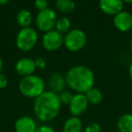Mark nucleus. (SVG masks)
<instances>
[{"label": "nucleus", "mask_w": 132, "mask_h": 132, "mask_svg": "<svg viewBox=\"0 0 132 132\" xmlns=\"http://www.w3.org/2000/svg\"><path fill=\"white\" fill-rule=\"evenodd\" d=\"M62 103L59 94L47 90L35 98L34 102V112L39 120L49 122L58 116L61 110Z\"/></svg>", "instance_id": "f257e3e1"}, {"label": "nucleus", "mask_w": 132, "mask_h": 132, "mask_svg": "<svg viewBox=\"0 0 132 132\" xmlns=\"http://www.w3.org/2000/svg\"><path fill=\"white\" fill-rule=\"evenodd\" d=\"M66 84L77 93L85 94L94 86V73L90 68L77 65L67 72L65 76Z\"/></svg>", "instance_id": "f03ea898"}, {"label": "nucleus", "mask_w": 132, "mask_h": 132, "mask_svg": "<svg viewBox=\"0 0 132 132\" xmlns=\"http://www.w3.org/2000/svg\"><path fill=\"white\" fill-rule=\"evenodd\" d=\"M18 88L21 94L27 98H37L45 92L44 80L37 75H29L23 77L19 81Z\"/></svg>", "instance_id": "7ed1b4c3"}, {"label": "nucleus", "mask_w": 132, "mask_h": 132, "mask_svg": "<svg viewBox=\"0 0 132 132\" xmlns=\"http://www.w3.org/2000/svg\"><path fill=\"white\" fill-rule=\"evenodd\" d=\"M38 41V34L34 28H22L18 32L15 44L19 50L23 52H29L33 49Z\"/></svg>", "instance_id": "20e7f679"}, {"label": "nucleus", "mask_w": 132, "mask_h": 132, "mask_svg": "<svg viewBox=\"0 0 132 132\" xmlns=\"http://www.w3.org/2000/svg\"><path fill=\"white\" fill-rule=\"evenodd\" d=\"M87 35L81 29L70 30L63 36V44L71 52H79L86 45Z\"/></svg>", "instance_id": "39448f33"}, {"label": "nucleus", "mask_w": 132, "mask_h": 132, "mask_svg": "<svg viewBox=\"0 0 132 132\" xmlns=\"http://www.w3.org/2000/svg\"><path fill=\"white\" fill-rule=\"evenodd\" d=\"M57 19L58 18L56 13L53 9L48 7L44 10L39 11L35 19V24L40 31L46 33L55 27Z\"/></svg>", "instance_id": "423d86ee"}, {"label": "nucleus", "mask_w": 132, "mask_h": 132, "mask_svg": "<svg viewBox=\"0 0 132 132\" xmlns=\"http://www.w3.org/2000/svg\"><path fill=\"white\" fill-rule=\"evenodd\" d=\"M42 44L46 51H56L63 44V35L55 29H53L44 33L42 39Z\"/></svg>", "instance_id": "0eeeda50"}, {"label": "nucleus", "mask_w": 132, "mask_h": 132, "mask_svg": "<svg viewBox=\"0 0 132 132\" xmlns=\"http://www.w3.org/2000/svg\"><path fill=\"white\" fill-rule=\"evenodd\" d=\"M89 106V101L85 94L76 93L73 95L71 103L69 104L70 113L74 117H79L82 115L87 110Z\"/></svg>", "instance_id": "6e6552de"}, {"label": "nucleus", "mask_w": 132, "mask_h": 132, "mask_svg": "<svg viewBox=\"0 0 132 132\" xmlns=\"http://www.w3.org/2000/svg\"><path fill=\"white\" fill-rule=\"evenodd\" d=\"M113 24L120 32H128L132 29V15L128 11H120L114 15Z\"/></svg>", "instance_id": "1a4fd4ad"}, {"label": "nucleus", "mask_w": 132, "mask_h": 132, "mask_svg": "<svg viewBox=\"0 0 132 132\" xmlns=\"http://www.w3.org/2000/svg\"><path fill=\"white\" fill-rule=\"evenodd\" d=\"M122 0H100L99 6L104 14L109 15H115L123 8Z\"/></svg>", "instance_id": "9d476101"}, {"label": "nucleus", "mask_w": 132, "mask_h": 132, "mask_svg": "<svg viewBox=\"0 0 132 132\" xmlns=\"http://www.w3.org/2000/svg\"><path fill=\"white\" fill-rule=\"evenodd\" d=\"M35 69L36 67H35V61L30 58H22L17 61V62L15 63V71L22 77L34 74Z\"/></svg>", "instance_id": "9b49d317"}, {"label": "nucleus", "mask_w": 132, "mask_h": 132, "mask_svg": "<svg viewBox=\"0 0 132 132\" xmlns=\"http://www.w3.org/2000/svg\"><path fill=\"white\" fill-rule=\"evenodd\" d=\"M37 128L35 120L29 116L21 117L15 121V132H35Z\"/></svg>", "instance_id": "f8f14e48"}, {"label": "nucleus", "mask_w": 132, "mask_h": 132, "mask_svg": "<svg viewBox=\"0 0 132 132\" xmlns=\"http://www.w3.org/2000/svg\"><path fill=\"white\" fill-rule=\"evenodd\" d=\"M48 85L50 87V90L57 94L61 93L62 92H63V89L66 85L65 77H63L62 74L54 72L49 77Z\"/></svg>", "instance_id": "ddd939ff"}, {"label": "nucleus", "mask_w": 132, "mask_h": 132, "mask_svg": "<svg viewBox=\"0 0 132 132\" xmlns=\"http://www.w3.org/2000/svg\"><path fill=\"white\" fill-rule=\"evenodd\" d=\"M82 122L79 117L72 116L64 122L62 132H81Z\"/></svg>", "instance_id": "4468645a"}, {"label": "nucleus", "mask_w": 132, "mask_h": 132, "mask_svg": "<svg viewBox=\"0 0 132 132\" xmlns=\"http://www.w3.org/2000/svg\"><path fill=\"white\" fill-rule=\"evenodd\" d=\"M117 127L119 132H132V114L121 115L118 119Z\"/></svg>", "instance_id": "2eb2a0df"}, {"label": "nucleus", "mask_w": 132, "mask_h": 132, "mask_svg": "<svg viewBox=\"0 0 132 132\" xmlns=\"http://www.w3.org/2000/svg\"><path fill=\"white\" fill-rule=\"evenodd\" d=\"M15 20H16L17 24L22 28L29 27L32 24V21H33L32 20L31 12L27 9H21L16 14Z\"/></svg>", "instance_id": "dca6fc26"}, {"label": "nucleus", "mask_w": 132, "mask_h": 132, "mask_svg": "<svg viewBox=\"0 0 132 132\" xmlns=\"http://www.w3.org/2000/svg\"><path fill=\"white\" fill-rule=\"evenodd\" d=\"M56 8L62 14H70L75 9L73 0H56Z\"/></svg>", "instance_id": "f3484780"}, {"label": "nucleus", "mask_w": 132, "mask_h": 132, "mask_svg": "<svg viewBox=\"0 0 132 132\" xmlns=\"http://www.w3.org/2000/svg\"><path fill=\"white\" fill-rule=\"evenodd\" d=\"M85 96H86L87 100H88L89 103L92 105H97L99 103L101 102L103 99V95L102 92L97 88H94L92 87L90 90H89L88 92L85 93Z\"/></svg>", "instance_id": "a211bd4d"}, {"label": "nucleus", "mask_w": 132, "mask_h": 132, "mask_svg": "<svg viewBox=\"0 0 132 132\" xmlns=\"http://www.w3.org/2000/svg\"><path fill=\"white\" fill-rule=\"evenodd\" d=\"M71 28V21L68 17L62 16L57 19L55 24V30L61 34H67L70 31Z\"/></svg>", "instance_id": "6ab92c4d"}, {"label": "nucleus", "mask_w": 132, "mask_h": 132, "mask_svg": "<svg viewBox=\"0 0 132 132\" xmlns=\"http://www.w3.org/2000/svg\"><path fill=\"white\" fill-rule=\"evenodd\" d=\"M72 97H73V94L71 92H68V90H63L62 92L60 94H59V98H60V101L62 104L64 105H69L71 103L72 100Z\"/></svg>", "instance_id": "aec40b11"}, {"label": "nucleus", "mask_w": 132, "mask_h": 132, "mask_svg": "<svg viewBox=\"0 0 132 132\" xmlns=\"http://www.w3.org/2000/svg\"><path fill=\"white\" fill-rule=\"evenodd\" d=\"M84 132H101V127L99 123L92 122L86 126Z\"/></svg>", "instance_id": "412c9836"}, {"label": "nucleus", "mask_w": 132, "mask_h": 132, "mask_svg": "<svg viewBox=\"0 0 132 132\" xmlns=\"http://www.w3.org/2000/svg\"><path fill=\"white\" fill-rule=\"evenodd\" d=\"M35 6L39 11H42L48 8V1L47 0H35Z\"/></svg>", "instance_id": "4be33fe9"}, {"label": "nucleus", "mask_w": 132, "mask_h": 132, "mask_svg": "<svg viewBox=\"0 0 132 132\" xmlns=\"http://www.w3.org/2000/svg\"><path fill=\"white\" fill-rule=\"evenodd\" d=\"M34 61H35V67H36V68L43 70V69H44L46 67V62L43 57H38V58H36Z\"/></svg>", "instance_id": "5701e85b"}, {"label": "nucleus", "mask_w": 132, "mask_h": 132, "mask_svg": "<svg viewBox=\"0 0 132 132\" xmlns=\"http://www.w3.org/2000/svg\"><path fill=\"white\" fill-rule=\"evenodd\" d=\"M35 132H56L52 127L47 126V125H43V126L37 127Z\"/></svg>", "instance_id": "b1692460"}, {"label": "nucleus", "mask_w": 132, "mask_h": 132, "mask_svg": "<svg viewBox=\"0 0 132 132\" xmlns=\"http://www.w3.org/2000/svg\"><path fill=\"white\" fill-rule=\"evenodd\" d=\"M8 84V80L6 76L3 73H0V89H5Z\"/></svg>", "instance_id": "393cba45"}, {"label": "nucleus", "mask_w": 132, "mask_h": 132, "mask_svg": "<svg viewBox=\"0 0 132 132\" xmlns=\"http://www.w3.org/2000/svg\"><path fill=\"white\" fill-rule=\"evenodd\" d=\"M128 76H129V79L132 81V62L129 65V68H128Z\"/></svg>", "instance_id": "a878e982"}, {"label": "nucleus", "mask_w": 132, "mask_h": 132, "mask_svg": "<svg viewBox=\"0 0 132 132\" xmlns=\"http://www.w3.org/2000/svg\"><path fill=\"white\" fill-rule=\"evenodd\" d=\"M8 2H9V0H0V6H4Z\"/></svg>", "instance_id": "bb28decb"}, {"label": "nucleus", "mask_w": 132, "mask_h": 132, "mask_svg": "<svg viewBox=\"0 0 132 132\" xmlns=\"http://www.w3.org/2000/svg\"><path fill=\"white\" fill-rule=\"evenodd\" d=\"M2 70H3V61L1 59V57H0V73H1Z\"/></svg>", "instance_id": "cd10ccee"}, {"label": "nucleus", "mask_w": 132, "mask_h": 132, "mask_svg": "<svg viewBox=\"0 0 132 132\" xmlns=\"http://www.w3.org/2000/svg\"><path fill=\"white\" fill-rule=\"evenodd\" d=\"M123 3H128V4H129V3H132V0H122Z\"/></svg>", "instance_id": "c85d7f7f"}, {"label": "nucleus", "mask_w": 132, "mask_h": 132, "mask_svg": "<svg viewBox=\"0 0 132 132\" xmlns=\"http://www.w3.org/2000/svg\"><path fill=\"white\" fill-rule=\"evenodd\" d=\"M130 50H131V53H132V40L130 42Z\"/></svg>", "instance_id": "c756f323"}]
</instances>
